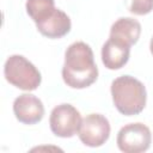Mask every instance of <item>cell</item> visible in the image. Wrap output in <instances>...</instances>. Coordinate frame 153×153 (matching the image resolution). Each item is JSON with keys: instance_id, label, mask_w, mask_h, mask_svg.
Listing matches in <instances>:
<instances>
[{"instance_id": "1", "label": "cell", "mask_w": 153, "mask_h": 153, "mask_svg": "<svg viewBox=\"0 0 153 153\" xmlns=\"http://www.w3.org/2000/svg\"><path fill=\"white\" fill-rule=\"evenodd\" d=\"M98 78V68L94 62L93 51L84 42L72 43L65 53L62 79L72 88H85L91 86Z\"/></svg>"}, {"instance_id": "2", "label": "cell", "mask_w": 153, "mask_h": 153, "mask_svg": "<svg viewBox=\"0 0 153 153\" xmlns=\"http://www.w3.org/2000/svg\"><path fill=\"white\" fill-rule=\"evenodd\" d=\"M111 96L114 105L124 116L139 115L146 106V87L130 75L118 76L111 82Z\"/></svg>"}, {"instance_id": "3", "label": "cell", "mask_w": 153, "mask_h": 153, "mask_svg": "<svg viewBox=\"0 0 153 153\" xmlns=\"http://www.w3.org/2000/svg\"><path fill=\"white\" fill-rule=\"evenodd\" d=\"M4 75L11 85L24 91L36 90L42 81L39 71L22 55H12L6 60Z\"/></svg>"}, {"instance_id": "4", "label": "cell", "mask_w": 153, "mask_h": 153, "mask_svg": "<svg viewBox=\"0 0 153 153\" xmlns=\"http://www.w3.org/2000/svg\"><path fill=\"white\" fill-rule=\"evenodd\" d=\"M116 141L118 148L124 153H142L149 148L152 134L143 123H129L120 129Z\"/></svg>"}, {"instance_id": "5", "label": "cell", "mask_w": 153, "mask_h": 153, "mask_svg": "<svg viewBox=\"0 0 153 153\" xmlns=\"http://www.w3.org/2000/svg\"><path fill=\"white\" fill-rule=\"evenodd\" d=\"M80 112L71 104H60L55 106L49 117V124L53 134L59 137L74 136L80 127Z\"/></svg>"}, {"instance_id": "6", "label": "cell", "mask_w": 153, "mask_h": 153, "mask_svg": "<svg viewBox=\"0 0 153 153\" xmlns=\"http://www.w3.org/2000/svg\"><path fill=\"white\" fill-rule=\"evenodd\" d=\"M110 123L100 114H90L81 120L78 135L80 141L88 147H99L110 136Z\"/></svg>"}, {"instance_id": "7", "label": "cell", "mask_w": 153, "mask_h": 153, "mask_svg": "<svg viewBox=\"0 0 153 153\" xmlns=\"http://www.w3.org/2000/svg\"><path fill=\"white\" fill-rule=\"evenodd\" d=\"M16 118L24 124H36L44 116V106L41 99L33 94L23 93L13 102Z\"/></svg>"}, {"instance_id": "8", "label": "cell", "mask_w": 153, "mask_h": 153, "mask_svg": "<svg viewBox=\"0 0 153 153\" xmlns=\"http://www.w3.org/2000/svg\"><path fill=\"white\" fill-rule=\"evenodd\" d=\"M71 19L61 10L56 8L45 20L36 24L37 30L48 38H61L71 31Z\"/></svg>"}, {"instance_id": "9", "label": "cell", "mask_w": 153, "mask_h": 153, "mask_svg": "<svg viewBox=\"0 0 153 153\" xmlns=\"http://www.w3.org/2000/svg\"><path fill=\"white\" fill-rule=\"evenodd\" d=\"M130 47L110 38L102 48V61L108 69H120L129 60Z\"/></svg>"}, {"instance_id": "10", "label": "cell", "mask_w": 153, "mask_h": 153, "mask_svg": "<svg viewBox=\"0 0 153 153\" xmlns=\"http://www.w3.org/2000/svg\"><path fill=\"white\" fill-rule=\"evenodd\" d=\"M141 25L136 19L126 17L117 19L110 29V38H114L128 47H131L139 41Z\"/></svg>"}, {"instance_id": "11", "label": "cell", "mask_w": 153, "mask_h": 153, "mask_svg": "<svg viewBox=\"0 0 153 153\" xmlns=\"http://www.w3.org/2000/svg\"><path fill=\"white\" fill-rule=\"evenodd\" d=\"M25 7L27 14L35 24L45 20L56 10L54 0H27Z\"/></svg>"}, {"instance_id": "12", "label": "cell", "mask_w": 153, "mask_h": 153, "mask_svg": "<svg viewBox=\"0 0 153 153\" xmlns=\"http://www.w3.org/2000/svg\"><path fill=\"white\" fill-rule=\"evenodd\" d=\"M153 10V0H133L129 11L137 16H143Z\"/></svg>"}, {"instance_id": "13", "label": "cell", "mask_w": 153, "mask_h": 153, "mask_svg": "<svg viewBox=\"0 0 153 153\" xmlns=\"http://www.w3.org/2000/svg\"><path fill=\"white\" fill-rule=\"evenodd\" d=\"M149 50H151V53H152V55H153V37L151 38V43H149Z\"/></svg>"}]
</instances>
